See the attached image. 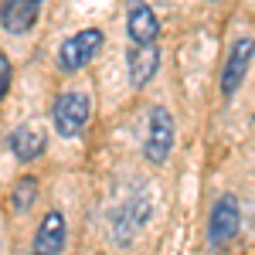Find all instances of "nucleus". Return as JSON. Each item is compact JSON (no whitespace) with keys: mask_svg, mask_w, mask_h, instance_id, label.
Segmentation results:
<instances>
[{"mask_svg":"<svg viewBox=\"0 0 255 255\" xmlns=\"http://www.w3.org/2000/svg\"><path fill=\"white\" fill-rule=\"evenodd\" d=\"M89 119H92V99L85 92H61L51 106L55 133L65 139H79L89 126Z\"/></svg>","mask_w":255,"mask_h":255,"instance_id":"1","label":"nucleus"},{"mask_svg":"<svg viewBox=\"0 0 255 255\" xmlns=\"http://www.w3.org/2000/svg\"><path fill=\"white\" fill-rule=\"evenodd\" d=\"M38 3H41V0H38Z\"/></svg>","mask_w":255,"mask_h":255,"instance_id":"15","label":"nucleus"},{"mask_svg":"<svg viewBox=\"0 0 255 255\" xmlns=\"http://www.w3.org/2000/svg\"><path fill=\"white\" fill-rule=\"evenodd\" d=\"M249 65H252V38H242L235 41L232 55L225 61V72H221V92L225 96H235L242 89V82L249 75Z\"/></svg>","mask_w":255,"mask_h":255,"instance_id":"7","label":"nucleus"},{"mask_svg":"<svg viewBox=\"0 0 255 255\" xmlns=\"http://www.w3.org/2000/svg\"><path fill=\"white\" fill-rule=\"evenodd\" d=\"M38 20V0H3L0 24L7 34H27Z\"/></svg>","mask_w":255,"mask_h":255,"instance_id":"10","label":"nucleus"},{"mask_svg":"<svg viewBox=\"0 0 255 255\" xmlns=\"http://www.w3.org/2000/svg\"><path fill=\"white\" fill-rule=\"evenodd\" d=\"M44 146H48V136H44L41 129H31V126H20V129H14V136H10V153H14L20 163L38 160L41 153H44Z\"/></svg>","mask_w":255,"mask_h":255,"instance_id":"11","label":"nucleus"},{"mask_svg":"<svg viewBox=\"0 0 255 255\" xmlns=\"http://www.w3.org/2000/svg\"><path fill=\"white\" fill-rule=\"evenodd\" d=\"M102 44H106V34H102L99 27H85L79 34H72V38L58 48L61 72H79V68H85V65L102 51Z\"/></svg>","mask_w":255,"mask_h":255,"instance_id":"3","label":"nucleus"},{"mask_svg":"<svg viewBox=\"0 0 255 255\" xmlns=\"http://www.w3.org/2000/svg\"><path fill=\"white\" fill-rule=\"evenodd\" d=\"M174 150V116L163 109V106H153L150 109V119H146V139H143V157L146 163H167Z\"/></svg>","mask_w":255,"mask_h":255,"instance_id":"2","label":"nucleus"},{"mask_svg":"<svg viewBox=\"0 0 255 255\" xmlns=\"http://www.w3.org/2000/svg\"><path fill=\"white\" fill-rule=\"evenodd\" d=\"M126 34H129L133 44H157L160 20L143 0H133L129 10H126Z\"/></svg>","mask_w":255,"mask_h":255,"instance_id":"8","label":"nucleus"},{"mask_svg":"<svg viewBox=\"0 0 255 255\" xmlns=\"http://www.w3.org/2000/svg\"><path fill=\"white\" fill-rule=\"evenodd\" d=\"M146 218H150V201L143 194H136L133 201H126L116 215H113V235H116L119 245L133 242V235L146 225Z\"/></svg>","mask_w":255,"mask_h":255,"instance_id":"5","label":"nucleus"},{"mask_svg":"<svg viewBox=\"0 0 255 255\" xmlns=\"http://www.w3.org/2000/svg\"><path fill=\"white\" fill-rule=\"evenodd\" d=\"M65 235H68L65 215H61V211H48V215L41 218L38 232H34V252L38 255H61Z\"/></svg>","mask_w":255,"mask_h":255,"instance_id":"9","label":"nucleus"},{"mask_svg":"<svg viewBox=\"0 0 255 255\" xmlns=\"http://www.w3.org/2000/svg\"><path fill=\"white\" fill-rule=\"evenodd\" d=\"M38 201V180L34 177H20L14 184V194H10V211L14 215H27Z\"/></svg>","mask_w":255,"mask_h":255,"instance_id":"12","label":"nucleus"},{"mask_svg":"<svg viewBox=\"0 0 255 255\" xmlns=\"http://www.w3.org/2000/svg\"><path fill=\"white\" fill-rule=\"evenodd\" d=\"M126 65H129V85L146 89L160 72V48L157 44H133L126 55Z\"/></svg>","mask_w":255,"mask_h":255,"instance_id":"6","label":"nucleus"},{"mask_svg":"<svg viewBox=\"0 0 255 255\" xmlns=\"http://www.w3.org/2000/svg\"><path fill=\"white\" fill-rule=\"evenodd\" d=\"M10 75H14V68H10V58L0 51V102H3L7 89H10Z\"/></svg>","mask_w":255,"mask_h":255,"instance_id":"13","label":"nucleus"},{"mask_svg":"<svg viewBox=\"0 0 255 255\" xmlns=\"http://www.w3.org/2000/svg\"><path fill=\"white\" fill-rule=\"evenodd\" d=\"M242 228V208H238L235 194H221L211 208V218H208V242L215 249H225L232 238L238 235Z\"/></svg>","mask_w":255,"mask_h":255,"instance_id":"4","label":"nucleus"},{"mask_svg":"<svg viewBox=\"0 0 255 255\" xmlns=\"http://www.w3.org/2000/svg\"><path fill=\"white\" fill-rule=\"evenodd\" d=\"M34 255H38V252H34Z\"/></svg>","mask_w":255,"mask_h":255,"instance_id":"16","label":"nucleus"},{"mask_svg":"<svg viewBox=\"0 0 255 255\" xmlns=\"http://www.w3.org/2000/svg\"><path fill=\"white\" fill-rule=\"evenodd\" d=\"M211 3H218V0H211Z\"/></svg>","mask_w":255,"mask_h":255,"instance_id":"14","label":"nucleus"}]
</instances>
